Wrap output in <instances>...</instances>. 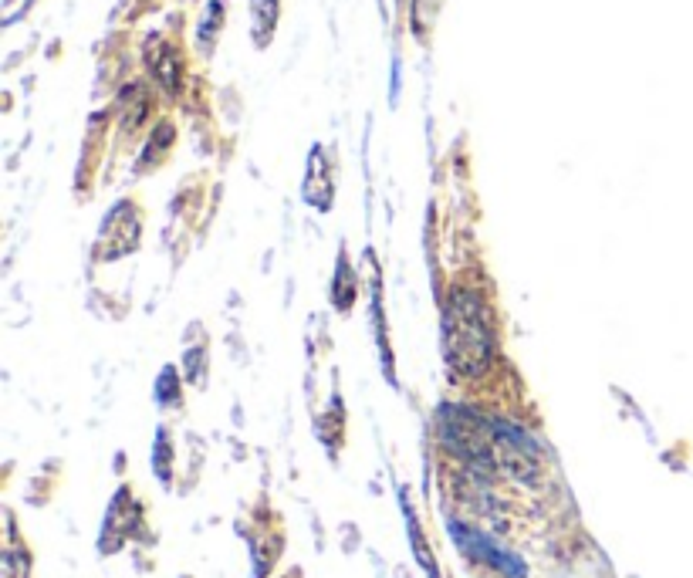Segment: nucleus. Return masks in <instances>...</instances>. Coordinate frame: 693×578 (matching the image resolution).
Segmentation results:
<instances>
[{
	"label": "nucleus",
	"instance_id": "1",
	"mask_svg": "<svg viewBox=\"0 0 693 578\" xmlns=\"http://www.w3.org/2000/svg\"><path fill=\"white\" fill-rule=\"evenodd\" d=\"M443 342H447V362L460 376H477L491 362V318L484 301L470 291H457L443 315Z\"/></svg>",
	"mask_w": 693,
	"mask_h": 578
}]
</instances>
